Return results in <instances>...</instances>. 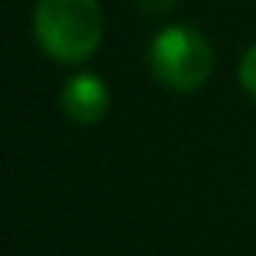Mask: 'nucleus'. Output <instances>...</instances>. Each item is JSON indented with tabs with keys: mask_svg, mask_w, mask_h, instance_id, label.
Wrapping results in <instances>:
<instances>
[{
	"mask_svg": "<svg viewBox=\"0 0 256 256\" xmlns=\"http://www.w3.org/2000/svg\"><path fill=\"white\" fill-rule=\"evenodd\" d=\"M140 6H143L146 13H156V16H162V13H169L175 6V0H140Z\"/></svg>",
	"mask_w": 256,
	"mask_h": 256,
	"instance_id": "5",
	"label": "nucleus"
},
{
	"mask_svg": "<svg viewBox=\"0 0 256 256\" xmlns=\"http://www.w3.org/2000/svg\"><path fill=\"white\" fill-rule=\"evenodd\" d=\"M240 82H244V88L256 98V42L246 49L244 62H240Z\"/></svg>",
	"mask_w": 256,
	"mask_h": 256,
	"instance_id": "4",
	"label": "nucleus"
},
{
	"mask_svg": "<svg viewBox=\"0 0 256 256\" xmlns=\"http://www.w3.org/2000/svg\"><path fill=\"white\" fill-rule=\"evenodd\" d=\"M107 104H110V94H107V84L100 82L98 75H72L62 88V107L75 124H98L107 114Z\"/></svg>",
	"mask_w": 256,
	"mask_h": 256,
	"instance_id": "3",
	"label": "nucleus"
},
{
	"mask_svg": "<svg viewBox=\"0 0 256 256\" xmlns=\"http://www.w3.org/2000/svg\"><path fill=\"white\" fill-rule=\"evenodd\" d=\"M211 46L192 26H166L150 42V68L175 91H194L211 75Z\"/></svg>",
	"mask_w": 256,
	"mask_h": 256,
	"instance_id": "2",
	"label": "nucleus"
},
{
	"mask_svg": "<svg viewBox=\"0 0 256 256\" xmlns=\"http://www.w3.org/2000/svg\"><path fill=\"white\" fill-rule=\"evenodd\" d=\"M36 39L58 62H82L100 42L104 16L98 0H39Z\"/></svg>",
	"mask_w": 256,
	"mask_h": 256,
	"instance_id": "1",
	"label": "nucleus"
}]
</instances>
